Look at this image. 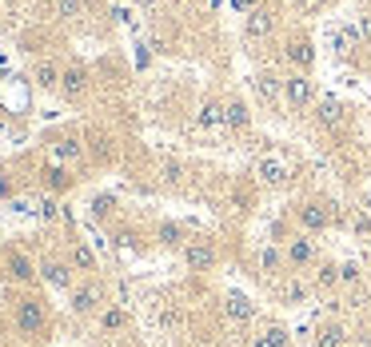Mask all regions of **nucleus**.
I'll return each mask as SVG.
<instances>
[{
    "mask_svg": "<svg viewBox=\"0 0 371 347\" xmlns=\"http://www.w3.org/2000/svg\"><path fill=\"white\" fill-rule=\"evenodd\" d=\"M68 264L76 268V272H96V255H92V248L76 240V244L68 248Z\"/></svg>",
    "mask_w": 371,
    "mask_h": 347,
    "instance_id": "nucleus-21",
    "label": "nucleus"
},
{
    "mask_svg": "<svg viewBox=\"0 0 371 347\" xmlns=\"http://www.w3.org/2000/svg\"><path fill=\"white\" fill-rule=\"evenodd\" d=\"M368 248H371V235H368Z\"/></svg>",
    "mask_w": 371,
    "mask_h": 347,
    "instance_id": "nucleus-38",
    "label": "nucleus"
},
{
    "mask_svg": "<svg viewBox=\"0 0 371 347\" xmlns=\"http://www.w3.org/2000/svg\"><path fill=\"white\" fill-rule=\"evenodd\" d=\"M72 272H76V268H72V264H60V259H44V264H40V276H44L56 292H72Z\"/></svg>",
    "mask_w": 371,
    "mask_h": 347,
    "instance_id": "nucleus-13",
    "label": "nucleus"
},
{
    "mask_svg": "<svg viewBox=\"0 0 371 347\" xmlns=\"http://www.w3.org/2000/svg\"><path fill=\"white\" fill-rule=\"evenodd\" d=\"M283 60H287V64H296V72H307V68H311V60H316V52H311V44L300 36V40H287Z\"/></svg>",
    "mask_w": 371,
    "mask_h": 347,
    "instance_id": "nucleus-15",
    "label": "nucleus"
},
{
    "mask_svg": "<svg viewBox=\"0 0 371 347\" xmlns=\"http://www.w3.org/2000/svg\"><path fill=\"white\" fill-rule=\"evenodd\" d=\"M359 279H363V268H359V264H340V283L355 287Z\"/></svg>",
    "mask_w": 371,
    "mask_h": 347,
    "instance_id": "nucleus-28",
    "label": "nucleus"
},
{
    "mask_svg": "<svg viewBox=\"0 0 371 347\" xmlns=\"http://www.w3.org/2000/svg\"><path fill=\"white\" fill-rule=\"evenodd\" d=\"M124 324H128V311H124V307H108V311L100 316V327H104L108 335H112V331H120Z\"/></svg>",
    "mask_w": 371,
    "mask_h": 347,
    "instance_id": "nucleus-27",
    "label": "nucleus"
},
{
    "mask_svg": "<svg viewBox=\"0 0 371 347\" xmlns=\"http://www.w3.org/2000/svg\"><path fill=\"white\" fill-rule=\"evenodd\" d=\"M224 311H228V320H235V324L255 320V303L248 300L244 292H228V296H224Z\"/></svg>",
    "mask_w": 371,
    "mask_h": 347,
    "instance_id": "nucleus-14",
    "label": "nucleus"
},
{
    "mask_svg": "<svg viewBox=\"0 0 371 347\" xmlns=\"http://www.w3.org/2000/svg\"><path fill=\"white\" fill-rule=\"evenodd\" d=\"M8 276L16 279V283H32L40 272L32 268V259H28L24 252H8Z\"/></svg>",
    "mask_w": 371,
    "mask_h": 347,
    "instance_id": "nucleus-16",
    "label": "nucleus"
},
{
    "mask_svg": "<svg viewBox=\"0 0 371 347\" xmlns=\"http://www.w3.org/2000/svg\"><path fill=\"white\" fill-rule=\"evenodd\" d=\"M40 216H44V220H56V216H60V208H56V200H52V196L40 204Z\"/></svg>",
    "mask_w": 371,
    "mask_h": 347,
    "instance_id": "nucleus-33",
    "label": "nucleus"
},
{
    "mask_svg": "<svg viewBox=\"0 0 371 347\" xmlns=\"http://www.w3.org/2000/svg\"><path fill=\"white\" fill-rule=\"evenodd\" d=\"M60 76H64V72L56 68L52 60H40V64H36V72H32L36 88H44V92H56V88H60Z\"/></svg>",
    "mask_w": 371,
    "mask_h": 347,
    "instance_id": "nucleus-19",
    "label": "nucleus"
},
{
    "mask_svg": "<svg viewBox=\"0 0 371 347\" xmlns=\"http://www.w3.org/2000/svg\"><path fill=\"white\" fill-rule=\"evenodd\" d=\"M311 292H316V287H311V283H303L300 276H287L276 287L279 303H287V307H300V303H307V296H311Z\"/></svg>",
    "mask_w": 371,
    "mask_h": 347,
    "instance_id": "nucleus-10",
    "label": "nucleus"
},
{
    "mask_svg": "<svg viewBox=\"0 0 371 347\" xmlns=\"http://www.w3.org/2000/svg\"><path fill=\"white\" fill-rule=\"evenodd\" d=\"M196 124H200V128H224V104H220V100H204Z\"/></svg>",
    "mask_w": 371,
    "mask_h": 347,
    "instance_id": "nucleus-24",
    "label": "nucleus"
},
{
    "mask_svg": "<svg viewBox=\"0 0 371 347\" xmlns=\"http://www.w3.org/2000/svg\"><path fill=\"white\" fill-rule=\"evenodd\" d=\"M344 120H348V108H344L335 96H324V100L316 104V124H320V128H340Z\"/></svg>",
    "mask_w": 371,
    "mask_h": 347,
    "instance_id": "nucleus-12",
    "label": "nucleus"
},
{
    "mask_svg": "<svg viewBox=\"0 0 371 347\" xmlns=\"http://www.w3.org/2000/svg\"><path fill=\"white\" fill-rule=\"evenodd\" d=\"M48 327V311L40 300H32V296H21L16 300V331L21 335H40Z\"/></svg>",
    "mask_w": 371,
    "mask_h": 347,
    "instance_id": "nucleus-2",
    "label": "nucleus"
},
{
    "mask_svg": "<svg viewBox=\"0 0 371 347\" xmlns=\"http://www.w3.org/2000/svg\"><path fill=\"white\" fill-rule=\"evenodd\" d=\"M283 264H287V255H283V248H264V252H259V276L276 279Z\"/></svg>",
    "mask_w": 371,
    "mask_h": 347,
    "instance_id": "nucleus-20",
    "label": "nucleus"
},
{
    "mask_svg": "<svg viewBox=\"0 0 371 347\" xmlns=\"http://www.w3.org/2000/svg\"><path fill=\"white\" fill-rule=\"evenodd\" d=\"M56 12L68 16V21H76V16L84 12V0H56Z\"/></svg>",
    "mask_w": 371,
    "mask_h": 347,
    "instance_id": "nucleus-29",
    "label": "nucleus"
},
{
    "mask_svg": "<svg viewBox=\"0 0 371 347\" xmlns=\"http://www.w3.org/2000/svg\"><path fill=\"white\" fill-rule=\"evenodd\" d=\"M363 204H368V208H363V211H368V216H371V196H368V200H363Z\"/></svg>",
    "mask_w": 371,
    "mask_h": 347,
    "instance_id": "nucleus-37",
    "label": "nucleus"
},
{
    "mask_svg": "<svg viewBox=\"0 0 371 347\" xmlns=\"http://www.w3.org/2000/svg\"><path fill=\"white\" fill-rule=\"evenodd\" d=\"M252 92H255L259 104H283V80H279L276 72H255Z\"/></svg>",
    "mask_w": 371,
    "mask_h": 347,
    "instance_id": "nucleus-7",
    "label": "nucleus"
},
{
    "mask_svg": "<svg viewBox=\"0 0 371 347\" xmlns=\"http://www.w3.org/2000/svg\"><path fill=\"white\" fill-rule=\"evenodd\" d=\"M344 344H348L344 324H324L320 331H316V347H344Z\"/></svg>",
    "mask_w": 371,
    "mask_h": 347,
    "instance_id": "nucleus-23",
    "label": "nucleus"
},
{
    "mask_svg": "<svg viewBox=\"0 0 371 347\" xmlns=\"http://www.w3.org/2000/svg\"><path fill=\"white\" fill-rule=\"evenodd\" d=\"M68 296H72L68 307L80 316V320H88V316H100V311H104V292H100L96 283H80V287H72Z\"/></svg>",
    "mask_w": 371,
    "mask_h": 347,
    "instance_id": "nucleus-5",
    "label": "nucleus"
},
{
    "mask_svg": "<svg viewBox=\"0 0 371 347\" xmlns=\"http://www.w3.org/2000/svg\"><path fill=\"white\" fill-rule=\"evenodd\" d=\"M72 180H76V176H72V172L64 168V164H48V168H44V184H48V192H52V196L68 192V188H72Z\"/></svg>",
    "mask_w": 371,
    "mask_h": 347,
    "instance_id": "nucleus-18",
    "label": "nucleus"
},
{
    "mask_svg": "<svg viewBox=\"0 0 371 347\" xmlns=\"http://www.w3.org/2000/svg\"><path fill=\"white\" fill-rule=\"evenodd\" d=\"M252 4H255V0H235V8H240V12H252Z\"/></svg>",
    "mask_w": 371,
    "mask_h": 347,
    "instance_id": "nucleus-36",
    "label": "nucleus"
},
{
    "mask_svg": "<svg viewBox=\"0 0 371 347\" xmlns=\"http://www.w3.org/2000/svg\"><path fill=\"white\" fill-rule=\"evenodd\" d=\"M88 208H92V216H108V211L116 208V200H112V196H96Z\"/></svg>",
    "mask_w": 371,
    "mask_h": 347,
    "instance_id": "nucleus-30",
    "label": "nucleus"
},
{
    "mask_svg": "<svg viewBox=\"0 0 371 347\" xmlns=\"http://www.w3.org/2000/svg\"><path fill=\"white\" fill-rule=\"evenodd\" d=\"M359 36L371 44V16H359Z\"/></svg>",
    "mask_w": 371,
    "mask_h": 347,
    "instance_id": "nucleus-35",
    "label": "nucleus"
},
{
    "mask_svg": "<svg viewBox=\"0 0 371 347\" xmlns=\"http://www.w3.org/2000/svg\"><path fill=\"white\" fill-rule=\"evenodd\" d=\"M311 287L316 292H331V287H340V264H320V272L311 279Z\"/></svg>",
    "mask_w": 371,
    "mask_h": 347,
    "instance_id": "nucleus-26",
    "label": "nucleus"
},
{
    "mask_svg": "<svg viewBox=\"0 0 371 347\" xmlns=\"http://www.w3.org/2000/svg\"><path fill=\"white\" fill-rule=\"evenodd\" d=\"M272 32H276V16H272L268 8H252L248 21H244V36H248V40H268Z\"/></svg>",
    "mask_w": 371,
    "mask_h": 347,
    "instance_id": "nucleus-9",
    "label": "nucleus"
},
{
    "mask_svg": "<svg viewBox=\"0 0 371 347\" xmlns=\"http://www.w3.org/2000/svg\"><path fill=\"white\" fill-rule=\"evenodd\" d=\"M252 124V112H248V104L244 100H228L224 104V128H235V132H244Z\"/></svg>",
    "mask_w": 371,
    "mask_h": 347,
    "instance_id": "nucleus-17",
    "label": "nucleus"
},
{
    "mask_svg": "<svg viewBox=\"0 0 371 347\" xmlns=\"http://www.w3.org/2000/svg\"><path fill=\"white\" fill-rule=\"evenodd\" d=\"M255 180L268 188H283L292 180V168L287 160H276V156H264V160H255Z\"/></svg>",
    "mask_w": 371,
    "mask_h": 347,
    "instance_id": "nucleus-6",
    "label": "nucleus"
},
{
    "mask_svg": "<svg viewBox=\"0 0 371 347\" xmlns=\"http://www.w3.org/2000/svg\"><path fill=\"white\" fill-rule=\"evenodd\" d=\"M351 228H355V235H371V216L368 211H359V216L351 220Z\"/></svg>",
    "mask_w": 371,
    "mask_h": 347,
    "instance_id": "nucleus-31",
    "label": "nucleus"
},
{
    "mask_svg": "<svg viewBox=\"0 0 371 347\" xmlns=\"http://www.w3.org/2000/svg\"><path fill=\"white\" fill-rule=\"evenodd\" d=\"M216 259H220V255H216V248H212L208 240H192V244L184 248V264L192 268V272H212Z\"/></svg>",
    "mask_w": 371,
    "mask_h": 347,
    "instance_id": "nucleus-8",
    "label": "nucleus"
},
{
    "mask_svg": "<svg viewBox=\"0 0 371 347\" xmlns=\"http://www.w3.org/2000/svg\"><path fill=\"white\" fill-rule=\"evenodd\" d=\"M252 347H292V339H287V331L279 324H268L259 335L252 339Z\"/></svg>",
    "mask_w": 371,
    "mask_h": 347,
    "instance_id": "nucleus-22",
    "label": "nucleus"
},
{
    "mask_svg": "<svg viewBox=\"0 0 371 347\" xmlns=\"http://www.w3.org/2000/svg\"><path fill=\"white\" fill-rule=\"evenodd\" d=\"M283 104L296 108V112H303V108L316 104V84H311L307 72H292V76H283Z\"/></svg>",
    "mask_w": 371,
    "mask_h": 347,
    "instance_id": "nucleus-1",
    "label": "nucleus"
},
{
    "mask_svg": "<svg viewBox=\"0 0 371 347\" xmlns=\"http://www.w3.org/2000/svg\"><path fill=\"white\" fill-rule=\"evenodd\" d=\"M76 152H80V148H76V140H60V160H64V156H76Z\"/></svg>",
    "mask_w": 371,
    "mask_h": 347,
    "instance_id": "nucleus-34",
    "label": "nucleus"
},
{
    "mask_svg": "<svg viewBox=\"0 0 371 347\" xmlns=\"http://www.w3.org/2000/svg\"><path fill=\"white\" fill-rule=\"evenodd\" d=\"M296 220H300V228L307 231V235H316V231H327V228H331L335 211L327 208V204H320V200H307V204H300V208H296Z\"/></svg>",
    "mask_w": 371,
    "mask_h": 347,
    "instance_id": "nucleus-3",
    "label": "nucleus"
},
{
    "mask_svg": "<svg viewBox=\"0 0 371 347\" xmlns=\"http://www.w3.org/2000/svg\"><path fill=\"white\" fill-rule=\"evenodd\" d=\"M283 255H287V268L303 272V268H311V264L320 259V248H316V240L303 231V235H296V240H287V244H283Z\"/></svg>",
    "mask_w": 371,
    "mask_h": 347,
    "instance_id": "nucleus-4",
    "label": "nucleus"
},
{
    "mask_svg": "<svg viewBox=\"0 0 371 347\" xmlns=\"http://www.w3.org/2000/svg\"><path fill=\"white\" fill-rule=\"evenodd\" d=\"M60 92H64V100H80V96L88 92V68L68 64L64 76H60Z\"/></svg>",
    "mask_w": 371,
    "mask_h": 347,
    "instance_id": "nucleus-11",
    "label": "nucleus"
},
{
    "mask_svg": "<svg viewBox=\"0 0 371 347\" xmlns=\"http://www.w3.org/2000/svg\"><path fill=\"white\" fill-rule=\"evenodd\" d=\"M156 240H160L164 248H188L184 228H180V224H172V220H164L160 228H156Z\"/></svg>",
    "mask_w": 371,
    "mask_h": 347,
    "instance_id": "nucleus-25",
    "label": "nucleus"
},
{
    "mask_svg": "<svg viewBox=\"0 0 371 347\" xmlns=\"http://www.w3.org/2000/svg\"><path fill=\"white\" fill-rule=\"evenodd\" d=\"M164 180H168V184H180V180H184V168H180V164H164Z\"/></svg>",
    "mask_w": 371,
    "mask_h": 347,
    "instance_id": "nucleus-32",
    "label": "nucleus"
}]
</instances>
